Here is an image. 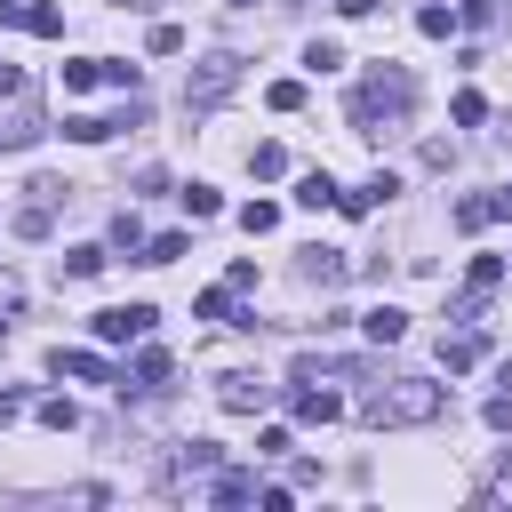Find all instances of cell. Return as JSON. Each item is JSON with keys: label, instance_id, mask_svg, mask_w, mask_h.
Instances as JSON below:
<instances>
[{"label": "cell", "instance_id": "4316f807", "mask_svg": "<svg viewBox=\"0 0 512 512\" xmlns=\"http://www.w3.org/2000/svg\"><path fill=\"white\" fill-rule=\"evenodd\" d=\"M240 224H248V232H256V240H264V232H272V224H280V208H272V200H248V208H240Z\"/></svg>", "mask_w": 512, "mask_h": 512}, {"label": "cell", "instance_id": "83f0119b", "mask_svg": "<svg viewBox=\"0 0 512 512\" xmlns=\"http://www.w3.org/2000/svg\"><path fill=\"white\" fill-rule=\"evenodd\" d=\"M304 64H312V72H336V64H344V48H336V40H312V48H304Z\"/></svg>", "mask_w": 512, "mask_h": 512}, {"label": "cell", "instance_id": "8fae6325", "mask_svg": "<svg viewBox=\"0 0 512 512\" xmlns=\"http://www.w3.org/2000/svg\"><path fill=\"white\" fill-rule=\"evenodd\" d=\"M168 368H176V360H168V352H160V344H144V352H136V368H128V376H136V392H168Z\"/></svg>", "mask_w": 512, "mask_h": 512}, {"label": "cell", "instance_id": "9a60e30c", "mask_svg": "<svg viewBox=\"0 0 512 512\" xmlns=\"http://www.w3.org/2000/svg\"><path fill=\"white\" fill-rule=\"evenodd\" d=\"M304 280H312V288H336V280H344V256H336V248H304Z\"/></svg>", "mask_w": 512, "mask_h": 512}, {"label": "cell", "instance_id": "1f68e13d", "mask_svg": "<svg viewBox=\"0 0 512 512\" xmlns=\"http://www.w3.org/2000/svg\"><path fill=\"white\" fill-rule=\"evenodd\" d=\"M480 416H488V424H496V432H512V392H496V400H488V408H480Z\"/></svg>", "mask_w": 512, "mask_h": 512}, {"label": "cell", "instance_id": "9c48e42d", "mask_svg": "<svg viewBox=\"0 0 512 512\" xmlns=\"http://www.w3.org/2000/svg\"><path fill=\"white\" fill-rule=\"evenodd\" d=\"M48 368H56V376H72V384H104V376H112V368H104L96 352H64V344L48 352Z\"/></svg>", "mask_w": 512, "mask_h": 512}, {"label": "cell", "instance_id": "f546056e", "mask_svg": "<svg viewBox=\"0 0 512 512\" xmlns=\"http://www.w3.org/2000/svg\"><path fill=\"white\" fill-rule=\"evenodd\" d=\"M496 280H504V264H496V256H472V296H488Z\"/></svg>", "mask_w": 512, "mask_h": 512}, {"label": "cell", "instance_id": "44dd1931", "mask_svg": "<svg viewBox=\"0 0 512 512\" xmlns=\"http://www.w3.org/2000/svg\"><path fill=\"white\" fill-rule=\"evenodd\" d=\"M176 200H184V208H192V224H208V216H216V208H224V200H216V184H184V192H176Z\"/></svg>", "mask_w": 512, "mask_h": 512}, {"label": "cell", "instance_id": "8992f818", "mask_svg": "<svg viewBox=\"0 0 512 512\" xmlns=\"http://www.w3.org/2000/svg\"><path fill=\"white\" fill-rule=\"evenodd\" d=\"M216 464H224L216 440H184V448L168 456V488H176V480H200V472H216Z\"/></svg>", "mask_w": 512, "mask_h": 512}, {"label": "cell", "instance_id": "cb8c5ba5", "mask_svg": "<svg viewBox=\"0 0 512 512\" xmlns=\"http://www.w3.org/2000/svg\"><path fill=\"white\" fill-rule=\"evenodd\" d=\"M112 248H144V216H136V208L112 216Z\"/></svg>", "mask_w": 512, "mask_h": 512}, {"label": "cell", "instance_id": "74e56055", "mask_svg": "<svg viewBox=\"0 0 512 512\" xmlns=\"http://www.w3.org/2000/svg\"><path fill=\"white\" fill-rule=\"evenodd\" d=\"M232 8H256V0H232Z\"/></svg>", "mask_w": 512, "mask_h": 512}, {"label": "cell", "instance_id": "8d00e7d4", "mask_svg": "<svg viewBox=\"0 0 512 512\" xmlns=\"http://www.w3.org/2000/svg\"><path fill=\"white\" fill-rule=\"evenodd\" d=\"M120 8H168V0H120Z\"/></svg>", "mask_w": 512, "mask_h": 512}, {"label": "cell", "instance_id": "f1b7e54d", "mask_svg": "<svg viewBox=\"0 0 512 512\" xmlns=\"http://www.w3.org/2000/svg\"><path fill=\"white\" fill-rule=\"evenodd\" d=\"M448 112H456V128H480V120H488V104H480V96H472V88H464V96H456V104H448Z\"/></svg>", "mask_w": 512, "mask_h": 512}, {"label": "cell", "instance_id": "7402d4cb", "mask_svg": "<svg viewBox=\"0 0 512 512\" xmlns=\"http://www.w3.org/2000/svg\"><path fill=\"white\" fill-rule=\"evenodd\" d=\"M184 248H192V240H184V232H160V240H144V256H136V264H176V256H184Z\"/></svg>", "mask_w": 512, "mask_h": 512}, {"label": "cell", "instance_id": "ba28073f", "mask_svg": "<svg viewBox=\"0 0 512 512\" xmlns=\"http://www.w3.org/2000/svg\"><path fill=\"white\" fill-rule=\"evenodd\" d=\"M360 328H368V344L384 352V344H400V336H408V312H400V304H376V312H360Z\"/></svg>", "mask_w": 512, "mask_h": 512}, {"label": "cell", "instance_id": "4dcf8cb0", "mask_svg": "<svg viewBox=\"0 0 512 512\" xmlns=\"http://www.w3.org/2000/svg\"><path fill=\"white\" fill-rule=\"evenodd\" d=\"M16 312H24V280H8V272H0V328H8Z\"/></svg>", "mask_w": 512, "mask_h": 512}, {"label": "cell", "instance_id": "ffe728a7", "mask_svg": "<svg viewBox=\"0 0 512 512\" xmlns=\"http://www.w3.org/2000/svg\"><path fill=\"white\" fill-rule=\"evenodd\" d=\"M64 136H72V144H104V136H112V120H96V112H72V120H64Z\"/></svg>", "mask_w": 512, "mask_h": 512}, {"label": "cell", "instance_id": "30bf717a", "mask_svg": "<svg viewBox=\"0 0 512 512\" xmlns=\"http://www.w3.org/2000/svg\"><path fill=\"white\" fill-rule=\"evenodd\" d=\"M288 408H296L304 424H336V416H344V400H336V392H320V384H296V400H288Z\"/></svg>", "mask_w": 512, "mask_h": 512}, {"label": "cell", "instance_id": "5bb4252c", "mask_svg": "<svg viewBox=\"0 0 512 512\" xmlns=\"http://www.w3.org/2000/svg\"><path fill=\"white\" fill-rule=\"evenodd\" d=\"M296 200H304V208H336V176H328V168H304V176H296Z\"/></svg>", "mask_w": 512, "mask_h": 512}, {"label": "cell", "instance_id": "e0dca14e", "mask_svg": "<svg viewBox=\"0 0 512 512\" xmlns=\"http://www.w3.org/2000/svg\"><path fill=\"white\" fill-rule=\"evenodd\" d=\"M416 32H424V40H448V32H456V8L424 0V8H416Z\"/></svg>", "mask_w": 512, "mask_h": 512}, {"label": "cell", "instance_id": "d6986e66", "mask_svg": "<svg viewBox=\"0 0 512 512\" xmlns=\"http://www.w3.org/2000/svg\"><path fill=\"white\" fill-rule=\"evenodd\" d=\"M40 424H48V432H80V408H72L64 392H48V400H40Z\"/></svg>", "mask_w": 512, "mask_h": 512}, {"label": "cell", "instance_id": "5b68a950", "mask_svg": "<svg viewBox=\"0 0 512 512\" xmlns=\"http://www.w3.org/2000/svg\"><path fill=\"white\" fill-rule=\"evenodd\" d=\"M216 400H224L232 416H256V408L272 400V384H264L256 368H224V376H216Z\"/></svg>", "mask_w": 512, "mask_h": 512}, {"label": "cell", "instance_id": "d4e9b609", "mask_svg": "<svg viewBox=\"0 0 512 512\" xmlns=\"http://www.w3.org/2000/svg\"><path fill=\"white\" fill-rule=\"evenodd\" d=\"M96 80H104V64H96V56H80V64H64V88H72V96H80V88H96Z\"/></svg>", "mask_w": 512, "mask_h": 512}, {"label": "cell", "instance_id": "603a6c76", "mask_svg": "<svg viewBox=\"0 0 512 512\" xmlns=\"http://www.w3.org/2000/svg\"><path fill=\"white\" fill-rule=\"evenodd\" d=\"M264 104H272V112H304V80H272Z\"/></svg>", "mask_w": 512, "mask_h": 512}, {"label": "cell", "instance_id": "484cf974", "mask_svg": "<svg viewBox=\"0 0 512 512\" xmlns=\"http://www.w3.org/2000/svg\"><path fill=\"white\" fill-rule=\"evenodd\" d=\"M248 168H256V176H288V152H280V144H256Z\"/></svg>", "mask_w": 512, "mask_h": 512}, {"label": "cell", "instance_id": "7a4b0ae2", "mask_svg": "<svg viewBox=\"0 0 512 512\" xmlns=\"http://www.w3.org/2000/svg\"><path fill=\"white\" fill-rule=\"evenodd\" d=\"M440 408H448V392L432 384V376H376L368 384V400H360V424H440Z\"/></svg>", "mask_w": 512, "mask_h": 512}, {"label": "cell", "instance_id": "3957f363", "mask_svg": "<svg viewBox=\"0 0 512 512\" xmlns=\"http://www.w3.org/2000/svg\"><path fill=\"white\" fill-rule=\"evenodd\" d=\"M232 88H240V56H232V48H216V56H200V64H192V80H184V112H216Z\"/></svg>", "mask_w": 512, "mask_h": 512}, {"label": "cell", "instance_id": "6da1fadb", "mask_svg": "<svg viewBox=\"0 0 512 512\" xmlns=\"http://www.w3.org/2000/svg\"><path fill=\"white\" fill-rule=\"evenodd\" d=\"M408 112H416V80H408V64H376V72L352 88V104H344L352 136H384V128H408Z\"/></svg>", "mask_w": 512, "mask_h": 512}, {"label": "cell", "instance_id": "52a82bcc", "mask_svg": "<svg viewBox=\"0 0 512 512\" xmlns=\"http://www.w3.org/2000/svg\"><path fill=\"white\" fill-rule=\"evenodd\" d=\"M480 352H488V336H480V328H456V336H440V368H448V376L480 368Z\"/></svg>", "mask_w": 512, "mask_h": 512}, {"label": "cell", "instance_id": "836d02e7", "mask_svg": "<svg viewBox=\"0 0 512 512\" xmlns=\"http://www.w3.org/2000/svg\"><path fill=\"white\" fill-rule=\"evenodd\" d=\"M24 416V392H0V424H16Z\"/></svg>", "mask_w": 512, "mask_h": 512}, {"label": "cell", "instance_id": "d590c367", "mask_svg": "<svg viewBox=\"0 0 512 512\" xmlns=\"http://www.w3.org/2000/svg\"><path fill=\"white\" fill-rule=\"evenodd\" d=\"M456 16H472V24H480V16H488V0H456Z\"/></svg>", "mask_w": 512, "mask_h": 512}, {"label": "cell", "instance_id": "2e32d148", "mask_svg": "<svg viewBox=\"0 0 512 512\" xmlns=\"http://www.w3.org/2000/svg\"><path fill=\"white\" fill-rule=\"evenodd\" d=\"M96 272H104V248H96V240L64 248V280H96Z\"/></svg>", "mask_w": 512, "mask_h": 512}, {"label": "cell", "instance_id": "7c38bea8", "mask_svg": "<svg viewBox=\"0 0 512 512\" xmlns=\"http://www.w3.org/2000/svg\"><path fill=\"white\" fill-rule=\"evenodd\" d=\"M208 496H216V504H248V496H256V472H240V464H216Z\"/></svg>", "mask_w": 512, "mask_h": 512}, {"label": "cell", "instance_id": "f35d334b", "mask_svg": "<svg viewBox=\"0 0 512 512\" xmlns=\"http://www.w3.org/2000/svg\"><path fill=\"white\" fill-rule=\"evenodd\" d=\"M0 8H8V0H0Z\"/></svg>", "mask_w": 512, "mask_h": 512}, {"label": "cell", "instance_id": "d6a6232c", "mask_svg": "<svg viewBox=\"0 0 512 512\" xmlns=\"http://www.w3.org/2000/svg\"><path fill=\"white\" fill-rule=\"evenodd\" d=\"M0 96H24V72L16 64H0Z\"/></svg>", "mask_w": 512, "mask_h": 512}, {"label": "cell", "instance_id": "e575fe53", "mask_svg": "<svg viewBox=\"0 0 512 512\" xmlns=\"http://www.w3.org/2000/svg\"><path fill=\"white\" fill-rule=\"evenodd\" d=\"M336 8H344V16H376V0H336Z\"/></svg>", "mask_w": 512, "mask_h": 512}, {"label": "cell", "instance_id": "ac0fdd59", "mask_svg": "<svg viewBox=\"0 0 512 512\" xmlns=\"http://www.w3.org/2000/svg\"><path fill=\"white\" fill-rule=\"evenodd\" d=\"M16 232H24V240H48V232H56V208L24 200V208H16Z\"/></svg>", "mask_w": 512, "mask_h": 512}, {"label": "cell", "instance_id": "4fadbf2b", "mask_svg": "<svg viewBox=\"0 0 512 512\" xmlns=\"http://www.w3.org/2000/svg\"><path fill=\"white\" fill-rule=\"evenodd\" d=\"M0 16H16L24 32H40V40H56L64 32V8H48V0H32V8H0Z\"/></svg>", "mask_w": 512, "mask_h": 512}, {"label": "cell", "instance_id": "277c9868", "mask_svg": "<svg viewBox=\"0 0 512 512\" xmlns=\"http://www.w3.org/2000/svg\"><path fill=\"white\" fill-rule=\"evenodd\" d=\"M152 304H112V312H96V344H144L152 336Z\"/></svg>", "mask_w": 512, "mask_h": 512}]
</instances>
